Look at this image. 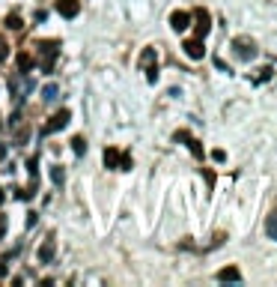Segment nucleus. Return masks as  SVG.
Returning a JSON list of instances; mask_svg holds the SVG:
<instances>
[{
	"instance_id": "f3484780",
	"label": "nucleus",
	"mask_w": 277,
	"mask_h": 287,
	"mask_svg": "<svg viewBox=\"0 0 277 287\" xmlns=\"http://www.w3.org/2000/svg\"><path fill=\"white\" fill-rule=\"evenodd\" d=\"M117 171H131V156H128V153H120V165H117Z\"/></svg>"
},
{
	"instance_id": "7ed1b4c3",
	"label": "nucleus",
	"mask_w": 277,
	"mask_h": 287,
	"mask_svg": "<svg viewBox=\"0 0 277 287\" xmlns=\"http://www.w3.org/2000/svg\"><path fill=\"white\" fill-rule=\"evenodd\" d=\"M194 21H197V39H206L209 33H212V15L200 6V9H194Z\"/></svg>"
},
{
	"instance_id": "9b49d317",
	"label": "nucleus",
	"mask_w": 277,
	"mask_h": 287,
	"mask_svg": "<svg viewBox=\"0 0 277 287\" xmlns=\"http://www.w3.org/2000/svg\"><path fill=\"white\" fill-rule=\"evenodd\" d=\"M185 144H188V150H191V156H194V159L203 161V156H206V153H203V147H200V141H197V138H188Z\"/></svg>"
},
{
	"instance_id": "aec40b11",
	"label": "nucleus",
	"mask_w": 277,
	"mask_h": 287,
	"mask_svg": "<svg viewBox=\"0 0 277 287\" xmlns=\"http://www.w3.org/2000/svg\"><path fill=\"white\" fill-rule=\"evenodd\" d=\"M271 72H274V69H271V66H265V69L259 72V78H256V81H259V84H262V81H268V78H271Z\"/></svg>"
},
{
	"instance_id": "9d476101",
	"label": "nucleus",
	"mask_w": 277,
	"mask_h": 287,
	"mask_svg": "<svg viewBox=\"0 0 277 287\" xmlns=\"http://www.w3.org/2000/svg\"><path fill=\"white\" fill-rule=\"evenodd\" d=\"M117 165H120V150H117V147H107V150H104V168L117 171Z\"/></svg>"
},
{
	"instance_id": "39448f33",
	"label": "nucleus",
	"mask_w": 277,
	"mask_h": 287,
	"mask_svg": "<svg viewBox=\"0 0 277 287\" xmlns=\"http://www.w3.org/2000/svg\"><path fill=\"white\" fill-rule=\"evenodd\" d=\"M185 54L191 57V60H203L206 57V48H203V39H185Z\"/></svg>"
},
{
	"instance_id": "423d86ee",
	"label": "nucleus",
	"mask_w": 277,
	"mask_h": 287,
	"mask_svg": "<svg viewBox=\"0 0 277 287\" xmlns=\"http://www.w3.org/2000/svg\"><path fill=\"white\" fill-rule=\"evenodd\" d=\"M57 12L63 18H75L81 12V0H57Z\"/></svg>"
},
{
	"instance_id": "412c9836",
	"label": "nucleus",
	"mask_w": 277,
	"mask_h": 287,
	"mask_svg": "<svg viewBox=\"0 0 277 287\" xmlns=\"http://www.w3.org/2000/svg\"><path fill=\"white\" fill-rule=\"evenodd\" d=\"M203 177H206V183H209V186H212V189H215V174H212V171H209V168H206V171H203Z\"/></svg>"
},
{
	"instance_id": "bb28decb",
	"label": "nucleus",
	"mask_w": 277,
	"mask_h": 287,
	"mask_svg": "<svg viewBox=\"0 0 277 287\" xmlns=\"http://www.w3.org/2000/svg\"><path fill=\"white\" fill-rule=\"evenodd\" d=\"M3 200H6V191H3V186H0V203H3Z\"/></svg>"
},
{
	"instance_id": "6ab92c4d",
	"label": "nucleus",
	"mask_w": 277,
	"mask_h": 287,
	"mask_svg": "<svg viewBox=\"0 0 277 287\" xmlns=\"http://www.w3.org/2000/svg\"><path fill=\"white\" fill-rule=\"evenodd\" d=\"M146 81H149V84L158 81V69H155V66H146Z\"/></svg>"
},
{
	"instance_id": "b1692460",
	"label": "nucleus",
	"mask_w": 277,
	"mask_h": 287,
	"mask_svg": "<svg viewBox=\"0 0 277 287\" xmlns=\"http://www.w3.org/2000/svg\"><path fill=\"white\" fill-rule=\"evenodd\" d=\"M212 159H215V161H224V159H227V153H224V150H215V153H212Z\"/></svg>"
},
{
	"instance_id": "a211bd4d",
	"label": "nucleus",
	"mask_w": 277,
	"mask_h": 287,
	"mask_svg": "<svg viewBox=\"0 0 277 287\" xmlns=\"http://www.w3.org/2000/svg\"><path fill=\"white\" fill-rule=\"evenodd\" d=\"M42 96H45V102H48V99H57V84H45V87H42Z\"/></svg>"
},
{
	"instance_id": "f03ea898",
	"label": "nucleus",
	"mask_w": 277,
	"mask_h": 287,
	"mask_svg": "<svg viewBox=\"0 0 277 287\" xmlns=\"http://www.w3.org/2000/svg\"><path fill=\"white\" fill-rule=\"evenodd\" d=\"M69 117H72V111L69 108H60L57 114H51L48 117V123H45V135H54V132H60V129H66V123H69Z\"/></svg>"
},
{
	"instance_id": "2eb2a0df",
	"label": "nucleus",
	"mask_w": 277,
	"mask_h": 287,
	"mask_svg": "<svg viewBox=\"0 0 277 287\" xmlns=\"http://www.w3.org/2000/svg\"><path fill=\"white\" fill-rule=\"evenodd\" d=\"M18 69H21V72H30L33 69V57L30 54H24V51L18 54Z\"/></svg>"
},
{
	"instance_id": "5701e85b",
	"label": "nucleus",
	"mask_w": 277,
	"mask_h": 287,
	"mask_svg": "<svg viewBox=\"0 0 277 287\" xmlns=\"http://www.w3.org/2000/svg\"><path fill=\"white\" fill-rule=\"evenodd\" d=\"M173 138H176V141H188V138H191V135H188V132H185V129H179V132H176V135H173Z\"/></svg>"
},
{
	"instance_id": "393cba45",
	"label": "nucleus",
	"mask_w": 277,
	"mask_h": 287,
	"mask_svg": "<svg viewBox=\"0 0 277 287\" xmlns=\"http://www.w3.org/2000/svg\"><path fill=\"white\" fill-rule=\"evenodd\" d=\"M6 236V216H0V239Z\"/></svg>"
},
{
	"instance_id": "f8f14e48",
	"label": "nucleus",
	"mask_w": 277,
	"mask_h": 287,
	"mask_svg": "<svg viewBox=\"0 0 277 287\" xmlns=\"http://www.w3.org/2000/svg\"><path fill=\"white\" fill-rule=\"evenodd\" d=\"M6 27H9V30H21V27H24L21 15H18V12H9V15H6Z\"/></svg>"
},
{
	"instance_id": "4be33fe9",
	"label": "nucleus",
	"mask_w": 277,
	"mask_h": 287,
	"mask_svg": "<svg viewBox=\"0 0 277 287\" xmlns=\"http://www.w3.org/2000/svg\"><path fill=\"white\" fill-rule=\"evenodd\" d=\"M6 57H9V45L0 39V60H6Z\"/></svg>"
},
{
	"instance_id": "1a4fd4ad",
	"label": "nucleus",
	"mask_w": 277,
	"mask_h": 287,
	"mask_svg": "<svg viewBox=\"0 0 277 287\" xmlns=\"http://www.w3.org/2000/svg\"><path fill=\"white\" fill-rule=\"evenodd\" d=\"M265 236L277 242V210H271V213L265 216Z\"/></svg>"
},
{
	"instance_id": "a878e982",
	"label": "nucleus",
	"mask_w": 277,
	"mask_h": 287,
	"mask_svg": "<svg viewBox=\"0 0 277 287\" xmlns=\"http://www.w3.org/2000/svg\"><path fill=\"white\" fill-rule=\"evenodd\" d=\"M6 275H9V269H6V263L0 260V278H6Z\"/></svg>"
},
{
	"instance_id": "0eeeda50",
	"label": "nucleus",
	"mask_w": 277,
	"mask_h": 287,
	"mask_svg": "<svg viewBox=\"0 0 277 287\" xmlns=\"http://www.w3.org/2000/svg\"><path fill=\"white\" fill-rule=\"evenodd\" d=\"M217 281H242V272H239V266H224L220 272H217Z\"/></svg>"
},
{
	"instance_id": "ddd939ff",
	"label": "nucleus",
	"mask_w": 277,
	"mask_h": 287,
	"mask_svg": "<svg viewBox=\"0 0 277 287\" xmlns=\"http://www.w3.org/2000/svg\"><path fill=\"white\" fill-rule=\"evenodd\" d=\"M72 150H75L78 156L87 153V141H84V135H75V138H72Z\"/></svg>"
},
{
	"instance_id": "4468645a",
	"label": "nucleus",
	"mask_w": 277,
	"mask_h": 287,
	"mask_svg": "<svg viewBox=\"0 0 277 287\" xmlns=\"http://www.w3.org/2000/svg\"><path fill=\"white\" fill-rule=\"evenodd\" d=\"M51 180H54V186H63V183H66V171H63V165H54V168H51Z\"/></svg>"
},
{
	"instance_id": "dca6fc26",
	"label": "nucleus",
	"mask_w": 277,
	"mask_h": 287,
	"mask_svg": "<svg viewBox=\"0 0 277 287\" xmlns=\"http://www.w3.org/2000/svg\"><path fill=\"white\" fill-rule=\"evenodd\" d=\"M140 66H155V48H143V54H140Z\"/></svg>"
},
{
	"instance_id": "20e7f679",
	"label": "nucleus",
	"mask_w": 277,
	"mask_h": 287,
	"mask_svg": "<svg viewBox=\"0 0 277 287\" xmlns=\"http://www.w3.org/2000/svg\"><path fill=\"white\" fill-rule=\"evenodd\" d=\"M170 27L176 33H185L191 27V12H185V9H176L173 15H170Z\"/></svg>"
},
{
	"instance_id": "f257e3e1",
	"label": "nucleus",
	"mask_w": 277,
	"mask_h": 287,
	"mask_svg": "<svg viewBox=\"0 0 277 287\" xmlns=\"http://www.w3.org/2000/svg\"><path fill=\"white\" fill-rule=\"evenodd\" d=\"M233 51H236V57H239V60H256V42H253V39H247V36L233 39Z\"/></svg>"
},
{
	"instance_id": "6e6552de",
	"label": "nucleus",
	"mask_w": 277,
	"mask_h": 287,
	"mask_svg": "<svg viewBox=\"0 0 277 287\" xmlns=\"http://www.w3.org/2000/svg\"><path fill=\"white\" fill-rule=\"evenodd\" d=\"M54 252H57V245H54V239H45V242L39 245V260H42V263H48V260H54Z\"/></svg>"
}]
</instances>
